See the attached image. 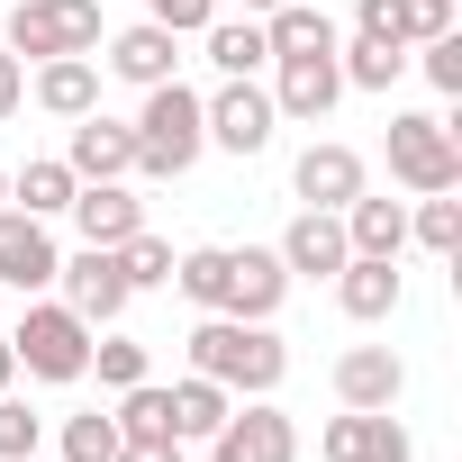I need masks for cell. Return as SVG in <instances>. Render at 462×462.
<instances>
[{
	"label": "cell",
	"mask_w": 462,
	"mask_h": 462,
	"mask_svg": "<svg viewBox=\"0 0 462 462\" xmlns=\"http://www.w3.org/2000/svg\"><path fill=\"white\" fill-rule=\"evenodd\" d=\"M190 372H208L236 399H273L291 381V345L273 336V318H199L190 327Z\"/></svg>",
	"instance_id": "6da1fadb"
},
{
	"label": "cell",
	"mask_w": 462,
	"mask_h": 462,
	"mask_svg": "<svg viewBox=\"0 0 462 462\" xmlns=\"http://www.w3.org/2000/svg\"><path fill=\"white\" fill-rule=\"evenodd\" d=\"M127 127H136V172H145V181H181V172L208 154V118H199V91H190L181 73L154 82Z\"/></svg>",
	"instance_id": "7a4b0ae2"
},
{
	"label": "cell",
	"mask_w": 462,
	"mask_h": 462,
	"mask_svg": "<svg viewBox=\"0 0 462 462\" xmlns=\"http://www.w3.org/2000/svg\"><path fill=\"white\" fill-rule=\"evenodd\" d=\"M390 181L399 190H462V127L435 109H399L390 118Z\"/></svg>",
	"instance_id": "3957f363"
},
{
	"label": "cell",
	"mask_w": 462,
	"mask_h": 462,
	"mask_svg": "<svg viewBox=\"0 0 462 462\" xmlns=\"http://www.w3.org/2000/svg\"><path fill=\"white\" fill-rule=\"evenodd\" d=\"M91 336L100 327H82L64 300H28V318L10 327V354H19L28 381H82L91 372Z\"/></svg>",
	"instance_id": "277c9868"
},
{
	"label": "cell",
	"mask_w": 462,
	"mask_h": 462,
	"mask_svg": "<svg viewBox=\"0 0 462 462\" xmlns=\"http://www.w3.org/2000/svg\"><path fill=\"white\" fill-rule=\"evenodd\" d=\"M0 46H10L19 64H46V55H100V0H19Z\"/></svg>",
	"instance_id": "5b68a950"
},
{
	"label": "cell",
	"mask_w": 462,
	"mask_h": 462,
	"mask_svg": "<svg viewBox=\"0 0 462 462\" xmlns=\"http://www.w3.org/2000/svg\"><path fill=\"white\" fill-rule=\"evenodd\" d=\"M199 118H208V145H217V154H263V145L282 136V109H273V91H263L254 73L217 82V91L199 100Z\"/></svg>",
	"instance_id": "8992f818"
},
{
	"label": "cell",
	"mask_w": 462,
	"mask_h": 462,
	"mask_svg": "<svg viewBox=\"0 0 462 462\" xmlns=\"http://www.w3.org/2000/svg\"><path fill=\"white\" fill-rule=\"evenodd\" d=\"M208 462H300V426H291V408H273V399L226 408V426L208 435Z\"/></svg>",
	"instance_id": "52a82bcc"
},
{
	"label": "cell",
	"mask_w": 462,
	"mask_h": 462,
	"mask_svg": "<svg viewBox=\"0 0 462 462\" xmlns=\"http://www.w3.org/2000/svg\"><path fill=\"white\" fill-rule=\"evenodd\" d=\"M55 282H64V309H73L82 327H118V318H127V300H136V291H127V273H118V245H82Z\"/></svg>",
	"instance_id": "ba28073f"
},
{
	"label": "cell",
	"mask_w": 462,
	"mask_h": 462,
	"mask_svg": "<svg viewBox=\"0 0 462 462\" xmlns=\"http://www.w3.org/2000/svg\"><path fill=\"white\" fill-rule=\"evenodd\" d=\"M55 273H64V254H55V236H46V217L0 208V291L37 300V291H55Z\"/></svg>",
	"instance_id": "9c48e42d"
},
{
	"label": "cell",
	"mask_w": 462,
	"mask_h": 462,
	"mask_svg": "<svg viewBox=\"0 0 462 462\" xmlns=\"http://www.w3.org/2000/svg\"><path fill=\"white\" fill-rule=\"evenodd\" d=\"M336 100H345L336 55H273V109H282L291 127H327Z\"/></svg>",
	"instance_id": "30bf717a"
},
{
	"label": "cell",
	"mask_w": 462,
	"mask_h": 462,
	"mask_svg": "<svg viewBox=\"0 0 462 462\" xmlns=\"http://www.w3.org/2000/svg\"><path fill=\"white\" fill-rule=\"evenodd\" d=\"M318 453H327V462H417V444H408V426H399L390 408H345V417H327Z\"/></svg>",
	"instance_id": "8fae6325"
},
{
	"label": "cell",
	"mask_w": 462,
	"mask_h": 462,
	"mask_svg": "<svg viewBox=\"0 0 462 462\" xmlns=\"http://www.w3.org/2000/svg\"><path fill=\"white\" fill-rule=\"evenodd\" d=\"M273 254H282L291 282H336L354 245H345V217H336V208H300V217L282 226V245H273Z\"/></svg>",
	"instance_id": "7c38bea8"
},
{
	"label": "cell",
	"mask_w": 462,
	"mask_h": 462,
	"mask_svg": "<svg viewBox=\"0 0 462 462\" xmlns=\"http://www.w3.org/2000/svg\"><path fill=\"white\" fill-rule=\"evenodd\" d=\"M64 163H73V181H127L136 172V127L109 118V109H91V118H73Z\"/></svg>",
	"instance_id": "4fadbf2b"
},
{
	"label": "cell",
	"mask_w": 462,
	"mask_h": 462,
	"mask_svg": "<svg viewBox=\"0 0 462 462\" xmlns=\"http://www.w3.org/2000/svg\"><path fill=\"white\" fill-rule=\"evenodd\" d=\"M291 190H300V208H345V199L363 190V154H354V145H336V136H318V145H300Z\"/></svg>",
	"instance_id": "5bb4252c"
},
{
	"label": "cell",
	"mask_w": 462,
	"mask_h": 462,
	"mask_svg": "<svg viewBox=\"0 0 462 462\" xmlns=\"http://www.w3.org/2000/svg\"><path fill=\"white\" fill-rule=\"evenodd\" d=\"M291 300V273L273 245H226V318H273Z\"/></svg>",
	"instance_id": "9a60e30c"
},
{
	"label": "cell",
	"mask_w": 462,
	"mask_h": 462,
	"mask_svg": "<svg viewBox=\"0 0 462 462\" xmlns=\"http://www.w3.org/2000/svg\"><path fill=\"white\" fill-rule=\"evenodd\" d=\"M118 82H136V91H154V82H172L181 73V37L172 28H154V19H136V28H118L109 37V55H100Z\"/></svg>",
	"instance_id": "2e32d148"
},
{
	"label": "cell",
	"mask_w": 462,
	"mask_h": 462,
	"mask_svg": "<svg viewBox=\"0 0 462 462\" xmlns=\"http://www.w3.org/2000/svg\"><path fill=\"white\" fill-rule=\"evenodd\" d=\"M399 300H408L399 263H381V254H345V273H336V309H345L354 327H381V318H399Z\"/></svg>",
	"instance_id": "e0dca14e"
},
{
	"label": "cell",
	"mask_w": 462,
	"mask_h": 462,
	"mask_svg": "<svg viewBox=\"0 0 462 462\" xmlns=\"http://www.w3.org/2000/svg\"><path fill=\"white\" fill-rule=\"evenodd\" d=\"M399 390H408V363H399L390 345L336 354V408H399Z\"/></svg>",
	"instance_id": "ac0fdd59"
},
{
	"label": "cell",
	"mask_w": 462,
	"mask_h": 462,
	"mask_svg": "<svg viewBox=\"0 0 462 462\" xmlns=\"http://www.w3.org/2000/svg\"><path fill=\"white\" fill-rule=\"evenodd\" d=\"M64 217L82 226V245H127V236H136V226H145V199H136L127 181H82Z\"/></svg>",
	"instance_id": "d6986e66"
},
{
	"label": "cell",
	"mask_w": 462,
	"mask_h": 462,
	"mask_svg": "<svg viewBox=\"0 0 462 462\" xmlns=\"http://www.w3.org/2000/svg\"><path fill=\"white\" fill-rule=\"evenodd\" d=\"M336 217H345V245H354V254H381V263H399V245H408V199H381V190L363 181V190H354Z\"/></svg>",
	"instance_id": "ffe728a7"
},
{
	"label": "cell",
	"mask_w": 462,
	"mask_h": 462,
	"mask_svg": "<svg viewBox=\"0 0 462 462\" xmlns=\"http://www.w3.org/2000/svg\"><path fill=\"white\" fill-rule=\"evenodd\" d=\"M37 109L64 118V127L91 118V109H100V55H46V64H37Z\"/></svg>",
	"instance_id": "44dd1931"
},
{
	"label": "cell",
	"mask_w": 462,
	"mask_h": 462,
	"mask_svg": "<svg viewBox=\"0 0 462 462\" xmlns=\"http://www.w3.org/2000/svg\"><path fill=\"white\" fill-rule=\"evenodd\" d=\"M163 399H172V444H208L226 426V408H236V390H217L208 372H181Z\"/></svg>",
	"instance_id": "7402d4cb"
},
{
	"label": "cell",
	"mask_w": 462,
	"mask_h": 462,
	"mask_svg": "<svg viewBox=\"0 0 462 462\" xmlns=\"http://www.w3.org/2000/svg\"><path fill=\"white\" fill-rule=\"evenodd\" d=\"M199 46H208V64H217V82H236V73H263L273 64V46H263V19H208L199 28Z\"/></svg>",
	"instance_id": "603a6c76"
},
{
	"label": "cell",
	"mask_w": 462,
	"mask_h": 462,
	"mask_svg": "<svg viewBox=\"0 0 462 462\" xmlns=\"http://www.w3.org/2000/svg\"><path fill=\"white\" fill-rule=\"evenodd\" d=\"M73 190H82V181H73V163H64V154H37L28 172H10V208H28V217H64V208H73Z\"/></svg>",
	"instance_id": "cb8c5ba5"
},
{
	"label": "cell",
	"mask_w": 462,
	"mask_h": 462,
	"mask_svg": "<svg viewBox=\"0 0 462 462\" xmlns=\"http://www.w3.org/2000/svg\"><path fill=\"white\" fill-rule=\"evenodd\" d=\"M263 46L273 55H336V19L309 10V0H282V10L263 19Z\"/></svg>",
	"instance_id": "d4e9b609"
},
{
	"label": "cell",
	"mask_w": 462,
	"mask_h": 462,
	"mask_svg": "<svg viewBox=\"0 0 462 462\" xmlns=\"http://www.w3.org/2000/svg\"><path fill=\"white\" fill-rule=\"evenodd\" d=\"M172 282H181V300H190L199 318H226V245H190V254H172Z\"/></svg>",
	"instance_id": "484cf974"
},
{
	"label": "cell",
	"mask_w": 462,
	"mask_h": 462,
	"mask_svg": "<svg viewBox=\"0 0 462 462\" xmlns=\"http://www.w3.org/2000/svg\"><path fill=\"white\" fill-rule=\"evenodd\" d=\"M336 73H345V91H390V82L408 73V46H381V37H354V46H336Z\"/></svg>",
	"instance_id": "4316f807"
},
{
	"label": "cell",
	"mask_w": 462,
	"mask_h": 462,
	"mask_svg": "<svg viewBox=\"0 0 462 462\" xmlns=\"http://www.w3.org/2000/svg\"><path fill=\"white\" fill-rule=\"evenodd\" d=\"M118 444H172V399H163V381L118 390Z\"/></svg>",
	"instance_id": "83f0119b"
},
{
	"label": "cell",
	"mask_w": 462,
	"mask_h": 462,
	"mask_svg": "<svg viewBox=\"0 0 462 462\" xmlns=\"http://www.w3.org/2000/svg\"><path fill=\"white\" fill-rule=\"evenodd\" d=\"M55 462H118V417H100V408L64 417L55 426Z\"/></svg>",
	"instance_id": "f1b7e54d"
},
{
	"label": "cell",
	"mask_w": 462,
	"mask_h": 462,
	"mask_svg": "<svg viewBox=\"0 0 462 462\" xmlns=\"http://www.w3.org/2000/svg\"><path fill=\"white\" fill-rule=\"evenodd\" d=\"M408 236H417L426 254H462V199H453V190H426V199L408 208Z\"/></svg>",
	"instance_id": "f546056e"
},
{
	"label": "cell",
	"mask_w": 462,
	"mask_h": 462,
	"mask_svg": "<svg viewBox=\"0 0 462 462\" xmlns=\"http://www.w3.org/2000/svg\"><path fill=\"white\" fill-rule=\"evenodd\" d=\"M118 273H127V291H163L172 282V245L154 236V226H136V236L118 245Z\"/></svg>",
	"instance_id": "4dcf8cb0"
},
{
	"label": "cell",
	"mask_w": 462,
	"mask_h": 462,
	"mask_svg": "<svg viewBox=\"0 0 462 462\" xmlns=\"http://www.w3.org/2000/svg\"><path fill=\"white\" fill-rule=\"evenodd\" d=\"M91 372H100L109 390H136V381H154V363H145V345H136V336H91Z\"/></svg>",
	"instance_id": "1f68e13d"
},
{
	"label": "cell",
	"mask_w": 462,
	"mask_h": 462,
	"mask_svg": "<svg viewBox=\"0 0 462 462\" xmlns=\"http://www.w3.org/2000/svg\"><path fill=\"white\" fill-rule=\"evenodd\" d=\"M37 453H46V417L0 390V462H37Z\"/></svg>",
	"instance_id": "d6a6232c"
},
{
	"label": "cell",
	"mask_w": 462,
	"mask_h": 462,
	"mask_svg": "<svg viewBox=\"0 0 462 462\" xmlns=\"http://www.w3.org/2000/svg\"><path fill=\"white\" fill-rule=\"evenodd\" d=\"M408 64H417L444 100H462V37H453V28H444V37H426V46H408Z\"/></svg>",
	"instance_id": "836d02e7"
},
{
	"label": "cell",
	"mask_w": 462,
	"mask_h": 462,
	"mask_svg": "<svg viewBox=\"0 0 462 462\" xmlns=\"http://www.w3.org/2000/svg\"><path fill=\"white\" fill-rule=\"evenodd\" d=\"M390 28H399V46H426L453 28V0H390Z\"/></svg>",
	"instance_id": "e575fe53"
},
{
	"label": "cell",
	"mask_w": 462,
	"mask_h": 462,
	"mask_svg": "<svg viewBox=\"0 0 462 462\" xmlns=\"http://www.w3.org/2000/svg\"><path fill=\"white\" fill-rule=\"evenodd\" d=\"M145 19L172 28V37H199V28L217 19V0H145Z\"/></svg>",
	"instance_id": "d590c367"
},
{
	"label": "cell",
	"mask_w": 462,
	"mask_h": 462,
	"mask_svg": "<svg viewBox=\"0 0 462 462\" xmlns=\"http://www.w3.org/2000/svg\"><path fill=\"white\" fill-rule=\"evenodd\" d=\"M19 100H28V64L0 46V118H19Z\"/></svg>",
	"instance_id": "8d00e7d4"
},
{
	"label": "cell",
	"mask_w": 462,
	"mask_h": 462,
	"mask_svg": "<svg viewBox=\"0 0 462 462\" xmlns=\"http://www.w3.org/2000/svg\"><path fill=\"white\" fill-rule=\"evenodd\" d=\"M118 462H181V444H118Z\"/></svg>",
	"instance_id": "74e56055"
},
{
	"label": "cell",
	"mask_w": 462,
	"mask_h": 462,
	"mask_svg": "<svg viewBox=\"0 0 462 462\" xmlns=\"http://www.w3.org/2000/svg\"><path fill=\"white\" fill-rule=\"evenodd\" d=\"M19 381V354H10V327H0V390H10Z\"/></svg>",
	"instance_id": "f35d334b"
},
{
	"label": "cell",
	"mask_w": 462,
	"mask_h": 462,
	"mask_svg": "<svg viewBox=\"0 0 462 462\" xmlns=\"http://www.w3.org/2000/svg\"><path fill=\"white\" fill-rule=\"evenodd\" d=\"M236 10H245V19H273V10H282V0H236Z\"/></svg>",
	"instance_id": "ab89813d"
},
{
	"label": "cell",
	"mask_w": 462,
	"mask_h": 462,
	"mask_svg": "<svg viewBox=\"0 0 462 462\" xmlns=\"http://www.w3.org/2000/svg\"><path fill=\"white\" fill-rule=\"evenodd\" d=\"M0 208H10V163H0Z\"/></svg>",
	"instance_id": "60d3db41"
}]
</instances>
